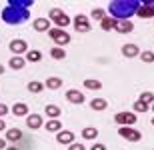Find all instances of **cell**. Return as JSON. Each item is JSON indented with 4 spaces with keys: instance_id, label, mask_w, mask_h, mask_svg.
Instances as JSON below:
<instances>
[{
    "instance_id": "26",
    "label": "cell",
    "mask_w": 154,
    "mask_h": 150,
    "mask_svg": "<svg viewBox=\"0 0 154 150\" xmlns=\"http://www.w3.org/2000/svg\"><path fill=\"white\" fill-rule=\"evenodd\" d=\"M100 26H102V30H114V26H116V20L112 16H106L102 20V22H100Z\"/></svg>"
},
{
    "instance_id": "1",
    "label": "cell",
    "mask_w": 154,
    "mask_h": 150,
    "mask_svg": "<svg viewBox=\"0 0 154 150\" xmlns=\"http://www.w3.org/2000/svg\"><path fill=\"white\" fill-rule=\"evenodd\" d=\"M138 8H140V2L136 0H116V2H110L108 12L114 20H128L136 14Z\"/></svg>"
},
{
    "instance_id": "43",
    "label": "cell",
    "mask_w": 154,
    "mask_h": 150,
    "mask_svg": "<svg viewBox=\"0 0 154 150\" xmlns=\"http://www.w3.org/2000/svg\"><path fill=\"white\" fill-rule=\"evenodd\" d=\"M152 126H154V118H152Z\"/></svg>"
},
{
    "instance_id": "30",
    "label": "cell",
    "mask_w": 154,
    "mask_h": 150,
    "mask_svg": "<svg viewBox=\"0 0 154 150\" xmlns=\"http://www.w3.org/2000/svg\"><path fill=\"white\" fill-rule=\"evenodd\" d=\"M54 24H56L58 28H62V30H64V26H68V24H70V18L66 16V14H62V16H58L56 20H54Z\"/></svg>"
},
{
    "instance_id": "18",
    "label": "cell",
    "mask_w": 154,
    "mask_h": 150,
    "mask_svg": "<svg viewBox=\"0 0 154 150\" xmlns=\"http://www.w3.org/2000/svg\"><path fill=\"white\" fill-rule=\"evenodd\" d=\"M90 108H92V110H98V112H102V110L108 108V102H106L104 98H92Z\"/></svg>"
},
{
    "instance_id": "38",
    "label": "cell",
    "mask_w": 154,
    "mask_h": 150,
    "mask_svg": "<svg viewBox=\"0 0 154 150\" xmlns=\"http://www.w3.org/2000/svg\"><path fill=\"white\" fill-rule=\"evenodd\" d=\"M4 130H6V122L0 118V132H4Z\"/></svg>"
},
{
    "instance_id": "8",
    "label": "cell",
    "mask_w": 154,
    "mask_h": 150,
    "mask_svg": "<svg viewBox=\"0 0 154 150\" xmlns=\"http://www.w3.org/2000/svg\"><path fill=\"white\" fill-rule=\"evenodd\" d=\"M74 28L76 32H90V20L84 16V14H76L74 16Z\"/></svg>"
},
{
    "instance_id": "41",
    "label": "cell",
    "mask_w": 154,
    "mask_h": 150,
    "mask_svg": "<svg viewBox=\"0 0 154 150\" xmlns=\"http://www.w3.org/2000/svg\"><path fill=\"white\" fill-rule=\"evenodd\" d=\"M0 74H4V66L2 64H0Z\"/></svg>"
},
{
    "instance_id": "9",
    "label": "cell",
    "mask_w": 154,
    "mask_h": 150,
    "mask_svg": "<svg viewBox=\"0 0 154 150\" xmlns=\"http://www.w3.org/2000/svg\"><path fill=\"white\" fill-rule=\"evenodd\" d=\"M64 96H66V100H68V102H72V104H82V102H84V98H86L80 90H74V88L66 90V94H64Z\"/></svg>"
},
{
    "instance_id": "37",
    "label": "cell",
    "mask_w": 154,
    "mask_h": 150,
    "mask_svg": "<svg viewBox=\"0 0 154 150\" xmlns=\"http://www.w3.org/2000/svg\"><path fill=\"white\" fill-rule=\"evenodd\" d=\"M90 150H106V146H104V144H98V142H96V144L90 146Z\"/></svg>"
},
{
    "instance_id": "40",
    "label": "cell",
    "mask_w": 154,
    "mask_h": 150,
    "mask_svg": "<svg viewBox=\"0 0 154 150\" xmlns=\"http://www.w3.org/2000/svg\"><path fill=\"white\" fill-rule=\"evenodd\" d=\"M6 150H20V148H18V146H8Z\"/></svg>"
},
{
    "instance_id": "20",
    "label": "cell",
    "mask_w": 154,
    "mask_h": 150,
    "mask_svg": "<svg viewBox=\"0 0 154 150\" xmlns=\"http://www.w3.org/2000/svg\"><path fill=\"white\" fill-rule=\"evenodd\" d=\"M12 114L14 116H24V114H28V106L24 102H16L14 106H12Z\"/></svg>"
},
{
    "instance_id": "14",
    "label": "cell",
    "mask_w": 154,
    "mask_h": 150,
    "mask_svg": "<svg viewBox=\"0 0 154 150\" xmlns=\"http://www.w3.org/2000/svg\"><path fill=\"white\" fill-rule=\"evenodd\" d=\"M32 26H34V30H38V32H48V30H50V18H36Z\"/></svg>"
},
{
    "instance_id": "2",
    "label": "cell",
    "mask_w": 154,
    "mask_h": 150,
    "mask_svg": "<svg viewBox=\"0 0 154 150\" xmlns=\"http://www.w3.org/2000/svg\"><path fill=\"white\" fill-rule=\"evenodd\" d=\"M30 18L28 10H22V8H14V6H4L2 10V20L6 24H24Z\"/></svg>"
},
{
    "instance_id": "25",
    "label": "cell",
    "mask_w": 154,
    "mask_h": 150,
    "mask_svg": "<svg viewBox=\"0 0 154 150\" xmlns=\"http://www.w3.org/2000/svg\"><path fill=\"white\" fill-rule=\"evenodd\" d=\"M44 88H46V84H42V82H38V80L28 82V90H30V92H34V94H40Z\"/></svg>"
},
{
    "instance_id": "17",
    "label": "cell",
    "mask_w": 154,
    "mask_h": 150,
    "mask_svg": "<svg viewBox=\"0 0 154 150\" xmlns=\"http://www.w3.org/2000/svg\"><path fill=\"white\" fill-rule=\"evenodd\" d=\"M6 140H8V142H18V140H22V130H18V128L6 130Z\"/></svg>"
},
{
    "instance_id": "13",
    "label": "cell",
    "mask_w": 154,
    "mask_h": 150,
    "mask_svg": "<svg viewBox=\"0 0 154 150\" xmlns=\"http://www.w3.org/2000/svg\"><path fill=\"white\" fill-rule=\"evenodd\" d=\"M122 54H124L126 58H134L140 54V48L136 46V44H132V42H128V44H124L122 46Z\"/></svg>"
},
{
    "instance_id": "22",
    "label": "cell",
    "mask_w": 154,
    "mask_h": 150,
    "mask_svg": "<svg viewBox=\"0 0 154 150\" xmlns=\"http://www.w3.org/2000/svg\"><path fill=\"white\" fill-rule=\"evenodd\" d=\"M60 86H62V80H60L58 76H50V78L46 80V88H50V90H58Z\"/></svg>"
},
{
    "instance_id": "19",
    "label": "cell",
    "mask_w": 154,
    "mask_h": 150,
    "mask_svg": "<svg viewBox=\"0 0 154 150\" xmlns=\"http://www.w3.org/2000/svg\"><path fill=\"white\" fill-rule=\"evenodd\" d=\"M32 4H34L32 0H10V2H8V6H14V8H22V10H28Z\"/></svg>"
},
{
    "instance_id": "31",
    "label": "cell",
    "mask_w": 154,
    "mask_h": 150,
    "mask_svg": "<svg viewBox=\"0 0 154 150\" xmlns=\"http://www.w3.org/2000/svg\"><path fill=\"white\" fill-rule=\"evenodd\" d=\"M138 100H142L144 104H148V106H150V104H154V94L146 90V92H142V94H140V98H138Z\"/></svg>"
},
{
    "instance_id": "35",
    "label": "cell",
    "mask_w": 154,
    "mask_h": 150,
    "mask_svg": "<svg viewBox=\"0 0 154 150\" xmlns=\"http://www.w3.org/2000/svg\"><path fill=\"white\" fill-rule=\"evenodd\" d=\"M68 150H86V146H82V144H78V142H74V144H70V146H68Z\"/></svg>"
},
{
    "instance_id": "6",
    "label": "cell",
    "mask_w": 154,
    "mask_h": 150,
    "mask_svg": "<svg viewBox=\"0 0 154 150\" xmlns=\"http://www.w3.org/2000/svg\"><path fill=\"white\" fill-rule=\"evenodd\" d=\"M118 134H120L124 140H128V142H138V140L142 138V134L138 132V130H134L132 126H120Z\"/></svg>"
},
{
    "instance_id": "10",
    "label": "cell",
    "mask_w": 154,
    "mask_h": 150,
    "mask_svg": "<svg viewBox=\"0 0 154 150\" xmlns=\"http://www.w3.org/2000/svg\"><path fill=\"white\" fill-rule=\"evenodd\" d=\"M114 30L118 32V34H128V32H132V30H134V24H132L130 20H116Z\"/></svg>"
},
{
    "instance_id": "3",
    "label": "cell",
    "mask_w": 154,
    "mask_h": 150,
    "mask_svg": "<svg viewBox=\"0 0 154 150\" xmlns=\"http://www.w3.org/2000/svg\"><path fill=\"white\" fill-rule=\"evenodd\" d=\"M48 34H50V38L56 42L60 48L70 42V34L66 32V30H62V28H50V30H48Z\"/></svg>"
},
{
    "instance_id": "29",
    "label": "cell",
    "mask_w": 154,
    "mask_h": 150,
    "mask_svg": "<svg viewBox=\"0 0 154 150\" xmlns=\"http://www.w3.org/2000/svg\"><path fill=\"white\" fill-rule=\"evenodd\" d=\"M140 58H142V62L152 64L154 62V50H144V52H140Z\"/></svg>"
},
{
    "instance_id": "23",
    "label": "cell",
    "mask_w": 154,
    "mask_h": 150,
    "mask_svg": "<svg viewBox=\"0 0 154 150\" xmlns=\"http://www.w3.org/2000/svg\"><path fill=\"white\" fill-rule=\"evenodd\" d=\"M42 60V52L40 50H28L26 52V62H40Z\"/></svg>"
},
{
    "instance_id": "16",
    "label": "cell",
    "mask_w": 154,
    "mask_h": 150,
    "mask_svg": "<svg viewBox=\"0 0 154 150\" xmlns=\"http://www.w3.org/2000/svg\"><path fill=\"white\" fill-rule=\"evenodd\" d=\"M8 66H10L12 70H20V68H24V66H26V58H22V56H12L10 60H8Z\"/></svg>"
},
{
    "instance_id": "4",
    "label": "cell",
    "mask_w": 154,
    "mask_h": 150,
    "mask_svg": "<svg viewBox=\"0 0 154 150\" xmlns=\"http://www.w3.org/2000/svg\"><path fill=\"white\" fill-rule=\"evenodd\" d=\"M116 124H120V126H134L138 120V116L134 114V112H118V114L114 116Z\"/></svg>"
},
{
    "instance_id": "21",
    "label": "cell",
    "mask_w": 154,
    "mask_h": 150,
    "mask_svg": "<svg viewBox=\"0 0 154 150\" xmlns=\"http://www.w3.org/2000/svg\"><path fill=\"white\" fill-rule=\"evenodd\" d=\"M96 136H98V130L94 126H88L82 130V138L84 140H96Z\"/></svg>"
},
{
    "instance_id": "11",
    "label": "cell",
    "mask_w": 154,
    "mask_h": 150,
    "mask_svg": "<svg viewBox=\"0 0 154 150\" xmlns=\"http://www.w3.org/2000/svg\"><path fill=\"white\" fill-rule=\"evenodd\" d=\"M56 140L60 142V144H74V132L72 130H60L56 136Z\"/></svg>"
},
{
    "instance_id": "5",
    "label": "cell",
    "mask_w": 154,
    "mask_h": 150,
    "mask_svg": "<svg viewBox=\"0 0 154 150\" xmlns=\"http://www.w3.org/2000/svg\"><path fill=\"white\" fill-rule=\"evenodd\" d=\"M138 18H152L154 16V0H142L140 8L136 10Z\"/></svg>"
},
{
    "instance_id": "28",
    "label": "cell",
    "mask_w": 154,
    "mask_h": 150,
    "mask_svg": "<svg viewBox=\"0 0 154 150\" xmlns=\"http://www.w3.org/2000/svg\"><path fill=\"white\" fill-rule=\"evenodd\" d=\"M84 86L88 88V90H100V88H102V82L94 80V78H88V80H84Z\"/></svg>"
},
{
    "instance_id": "42",
    "label": "cell",
    "mask_w": 154,
    "mask_h": 150,
    "mask_svg": "<svg viewBox=\"0 0 154 150\" xmlns=\"http://www.w3.org/2000/svg\"><path fill=\"white\" fill-rule=\"evenodd\" d=\"M152 112H154V104H152Z\"/></svg>"
},
{
    "instance_id": "24",
    "label": "cell",
    "mask_w": 154,
    "mask_h": 150,
    "mask_svg": "<svg viewBox=\"0 0 154 150\" xmlns=\"http://www.w3.org/2000/svg\"><path fill=\"white\" fill-rule=\"evenodd\" d=\"M46 130H48V132H60V130H62V122H60V120L46 122Z\"/></svg>"
},
{
    "instance_id": "39",
    "label": "cell",
    "mask_w": 154,
    "mask_h": 150,
    "mask_svg": "<svg viewBox=\"0 0 154 150\" xmlns=\"http://www.w3.org/2000/svg\"><path fill=\"white\" fill-rule=\"evenodd\" d=\"M6 148H8V146H6V140L0 138V150H6Z\"/></svg>"
},
{
    "instance_id": "32",
    "label": "cell",
    "mask_w": 154,
    "mask_h": 150,
    "mask_svg": "<svg viewBox=\"0 0 154 150\" xmlns=\"http://www.w3.org/2000/svg\"><path fill=\"white\" fill-rule=\"evenodd\" d=\"M90 16H92V18H96V20H100V22H102L104 18H106V12H104L102 8H94V10L90 12Z\"/></svg>"
},
{
    "instance_id": "27",
    "label": "cell",
    "mask_w": 154,
    "mask_h": 150,
    "mask_svg": "<svg viewBox=\"0 0 154 150\" xmlns=\"http://www.w3.org/2000/svg\"><path fill=\"white\" fill-rule=\"evenodd\" d=\"M50 56L54 58V60H64V58H66V50H62L60 46H56V48L50 50Z\"/></svg>"
},
{
    "instance_id": "7",
    "label": "cell",
    "mask_w": 154,
    "mask_h": 150,
    "mask_svg": "<svg viewBox=\"0 0 154 150\" xmlns=\"http://www.w3.org/2000/svg\"><path fill=\"white\" fill-rule=\"evenodd\" d=\"M8 50H10L14 56H22L24 52H28V44H26V40H22V38H16V40H12L10 44H8Z\"/></svg>"
},
{
    "instance_id": "33",
    "label": "cell",
    "mask_w": 154,
    "mask_h": 150,
    "mask_svg": "<svg viewBox=\"0 0 154 150\" xmlns=\"http://www.w3.org/2000/svg\"><path fill=\"white\" fill-rule=\"evenodd\" d=\"M148 104H144L142 100H136V102H134V112H148Z\"/></svg>"
},
{
    "instance_id": "12",
    "label": "cell",
    "mask_w": 154,
    "mask_h": 150,
    "mask_svg": "<svg viewBox=\"0 0 154 150\" xmlns=\"http://www.w3.org/2000/svg\"><path fill=\"white\" fill-rule=\"evenodd\" d=\"M42 124L44 122H42V116L40 114H28V118H26V126L32 128V130H38Z\"/></svg>"
},
{
    "instance_id": "15",
    "label": "cell",
    "mask_w": 154,
    "mask_h": 150,
    "mask_svg": "<svg viewBox=\"0 0 154 150\" xmlns=\"http://www.w3.org/2000/svg\"><path fill=\"white\" fill-rule=\"evenodd\" d=\"M44 114L50 116V120H58V116L62 114V110H60V106H56V104H48L44 108Z\"/></svg>"
},
{
    "instance_id": "34",
    "label": "cell",
    "mask_w": 154,
    "mask_h": 150,
    "mask_svg": "<svg viewBox=\"0 0 154 150\" xmlns=\"http://www.w3.org/2000/svg\"><path fill=\"white\" fill-rule=\"evenodd\" d=\"M62 14H64V12L60 10V8H52L48 16H50V20H56V18H58V16H62Z\"/></svg>"
},
{
    "instance_id": "36",
    "label": "cell",
    "mask_w": 154,
    "mask_h": 150,
    "mask_svg": "<svg viewBox=\"0 0 154 150\" xmlns=\"http://www.w3.org/2000/svg\"><path fill=\"white\" fill-rule=\"evenodd\" d=\"M8 112H10V108H8L6 104H0V118H2L4 114H8Z\"/></svg>"
}]
</instances>
